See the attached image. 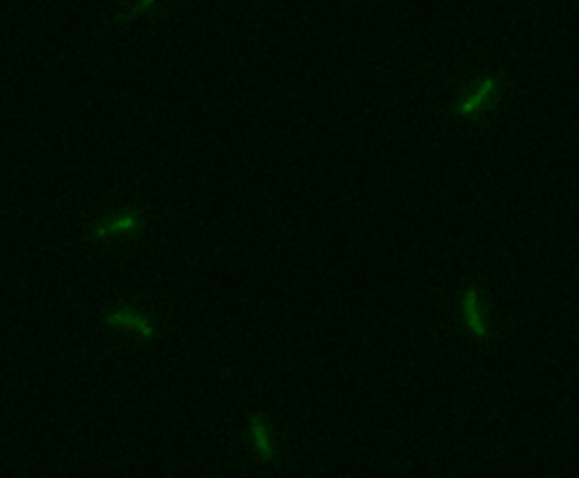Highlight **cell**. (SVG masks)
<instances>
[{"label": "cell", "mask_w": 579, "mask_h": 478, "mask_svg": "<svg viewBox=\"0 0 579 478\" xmlns=\"http://www.w3.org/2000/svg\"><path fill=\"white\" fill-rule=\"evenodd\" d=\"M153 4H155V0H139L138 4H134V6L131 7L128 12H126V14L119 15L117 20H125V23H126V20L136 19L141 14H145L148 9H151V7H153Z\"/></svg>", "instance_id": "8992f818"}, {"label": "cell", "mask_w": 579, "mask_h": 478, "mask_svg": "<svg viewBox=\"0 0 579 478\" xmlns=\"http://www.w3.org/2000/svg\"><path fill=\"white\" fill-rule=\"evenodd\" d=\"M138 225V216L133 213H126V215H119L117 218H114L113 222L102 223L101 227L96 228L94 232V237L96 239H102V237H108L113 234H117V232H128L131 228H134Z\"/></svg>", "instance_id": "277c9868"}, {"label": "cell", "mask_w": 579, "mask_h": 478, "mask_svg": "<svg viewBox=\"0 0 579 478\" xmlns=\"http://www.w3.org/2000/svg\"><path fill=\"white\" fill-rule=\"evenodd\" d=\"M496 84L495 80H484L481 85H479L478 91L474 92V96L469 97L462 106H459V113L461 114H474L478 111H481L483 106L486 108V102L491 99V96L495 94Z\"/></svg>", "instance_id": "3957f363"}, {"label": "cell", "mask_w": 579, "mask_h": 478, "mask_svg": "<svg viewBox=\"0 0 579 478\" xmlns=\"http://www.w3.org/2000/svg\"><path fill=\"white\" fill-rule=\"evenodd\" d=\"M252 432H253V439H255L257 449L260 451L262 458L270 460L274 455L272 443H270L269 432H267L265 424L262 422L260 417H253L252 419Z\"/></svg>", "instance_id": "5b68a950"}, {"label": "cell", "mask_w": 579, "mask_h": 478, "mask_svg": "<svg viewBox=\"0 0 579 478\" xmlns=\"http://www.w3.org/2000/svg\"><path fill=\"white\" fill-rule=\"evenodd\" d=\"M106 322L113 327H125V329L134 330V332L141 334V336L146 339L155 337L153 325H151L145 317H141L139 313H136L131 308L114 310V312L106 315Z\"/></svg>", "instance_id": "6da1fadb"}, {"label": "cell", "mask_w": 579, "mask_h": 478, "mask_svg": "<svg viewBox=\"0 0 579 478\" xmlns=\"http://www.w3.org/2000/svg\"><path fill=\"white\" fill-rule=\"evenodd\" d=\"M464 312H466V320L467 325L476 336L483 337L486 336V325H484L481 315H479V306H478V293L476 289H469L466 293V298H464Z\"/></svg>", "instance_id": "7a4b0ae2"}]
</instances>
